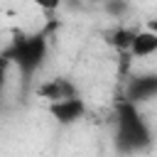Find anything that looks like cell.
Returning a JSON list of instances; mask_svg holds the SVG:
<instances>
[{"label":"cell","mask_w":157,"mask_h":157,"mask_svg":"<svg viewBox=\"0 0 157 157\" xmlns=\"http://www.w3.org/2000/svg\"><path fill=\"white\" fill-rule=\"evenodd\" d=\"M37 96L44 98L47 103H56V101H66V98H76L78 91H76V83L66 76H54V78H47L44 83L37 86Z\"/></svg>","instance_id":"4"},{"label":"cell","mask_w":157,"mask_h":157,"mask_svg":"<svg viewBox=\"0 0 157 157\" xmlns=\"http://www.w3.org/2000/svg\"><path fill=\"white\" fill-rule=\"evenodd\" d=\"M10 59L5 56V52H0V93H2V88H5V83H7V76H10Z\"/></svg>","instance_id":"9"},{"label":"cell","mask_w":157,"mask_h":157,"mask_svg":"<svg viewBox=\"0 0 157 157\" xmlns=\"http://www.w3.org/2000/svg\"><path fill=\"white\" fill-rule=\"evenodd\" d=\"M103 7H105V12L113 15V17H123V15H128V10H130L128 0H105Z\"/></svg>","instance_id":"8"},{"label":"cell","mask_w":157,"mask_h":157,"mask_svg":"<svg viewBox=\"0 0 157 157\" xmlns=\"http://www.w3.org/2000/svg\"><path fill=\"white\" fill-rule=\"evenodd\" d=\"M29 2H34V5H37L39 10H44V12H54V10L61 7L64 0H29Z\"/></svg>","instance_id":"10"},{"label":"cell","mask_w":157,"mask_h":157,"mask_svg":"<svg viewBox=\"0 0 157 157\" xmlns=\"http://www.w3.org/2000/svg\"><path fill=\"white\" fill-rule=\"evenodd\" d=\"M128 54L135 56V59H147V56L157 54V32H152V29H140V32H135Z\"/></svg>","instance_id":"6"},{"label":"cell","mask_w":157,"mask_h":157,"mask_svg":"<svg viewBox=\"0 0 157 157\" xmlns=\"http://www.w3.org/2000/svg\"><path fill=\"white\" fill-rule=\"evenodd\" d=\"M88 2H105V0H88Z\"/></svg>","instance_id":"11"},{"label":"cell","mask_w":157,"mask_h":157,"mask_svg":"<svg viewBox=\"0 0 157 157\" xmlns=\"http://www.w3.org/2000/svg\"><path fill=\"white\" fill-rule=\"evenodd\" d=\"M49 113L61 125H74L86 115V103L78 96L76 98H66V101H56V103H49Z\"/></svg>","instance_id":"5"},{"label":"cell","mask_w":157,"mask_h":157,"mask_svg":"<svg viewBox=\"0 0 157 157\" xmlns=\"http://www.w3.org/2000/svg\"><path fill=\"white\" fill-rule=\"evenodd\" d=\"M132 34H135V29L118 27V29H113V32H110V44H113V47H118L120 52H128V49H130V42H132Z\"/></svg>","instance_id":"7"},{"label":"cell","mask_w":157,"mask_h":157,"mask_svg":"<svg viewBox=\"0 0 157 157\" xmlns=\"http://www.w3.org/2000/svg\"><path fill=\"white\" fill-rule=\"evenodd\" d=\"M152 98H157V74L145 71V74H135V76L128 78L123 101H128L132 105H140V103L152 101Z\"/></svg>","instance_id":"3"},{"label":"cell","mask_w":157,"mask_h":157,"mask_svg":"<svg viewBox=\"0 0 157 157\" xmlns=\"http://www.w3.org/2000/svg\"><path fill=\"white\" fill-rule=\"evenodd\" d=\"M152 142V132L137 105L120 101L115 108V147L120 152H140Z\"/></svg>","instance_id":"1"},{"label":"cell","mask_w":157,"mask_h":157,"mask_svg":"<svg viewBox=\"0 0 157 157\" xmlns=\"http://www.w3.org/2000/svg\"><path fill=\"white\" fill-rule=\"evenodd\" d=\"M5 56L12 66H17L22 78L29 81L47 59V39L42 34H17L12 44L5 49Z\"/></svg>","instance_id":"2"}]
</instances>
